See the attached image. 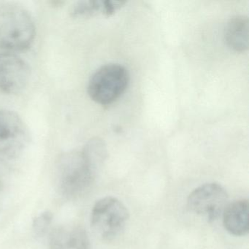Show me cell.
Here are the masks:
<instances>
[{"label":"cell","instance_id":"obj_10","mask_svg":"<svg viewBox=\"0 0 249 249\" xmlns=\"http://www.w3.org/2000/svg\"><path fill=\"white\" fill-rule=\"evenodd\" d=\"M224 40L231 50L243 53L249 49V20L246 16L233 17L224 30Z\"/></svg>","mask_w":249,"mask_h":249},{"label":"cell","instance_id":"obj_5","mask_svg":"<svg viewBox=\"0 0 249 249\" xmlns=\"http://www.w3.org/2000/svg\"><path fill=\"white\" fill-rule=\"evenodd\" d=\"M30 142V131L22 119L11 110H0V160H18Z\"/></svg>","mask_w":249,"mask_h":249},{"label":"cell","instance_id":"obj_3","mask_svg":"<svg viewBox=\"0 0 249 249\" xmlns=\"http://www.w3.org/2000/svg\"><path fill=\"white\" fill-rule=\"evenodd\" d=\"M128 220L129 213L126 207L113 196L99 199L91 211V228L96 235L104 241H112L119 237Z\"/></svg>","mask_w":249,"mask_h":249},{"label":"cell","instance_id":"obj_7","mask_svg":"<svg viewBox=\"0 0 249 249\" xmlns=\"http://www.w3.org/2000/svg\"><path fill=\"white\" fill-rule=\"evenodd\" d=\"M30 78L28 64L18 55L0 53V90L16 94L24 89Z\"/></svg>","mask_w":249,"mask_h":249},{"label":"cell","instance_id":"obj_1","mask_svg":"<svg viewBox=\"0 0 249 249\" xmlns=\"http://www.w3.org/2000/svg\"><path fill=\"white\" fill-rule=\"evenodd\" d=\"M98 171L83 149L65 153L56 164L58 189L68 199L80 197L89 190Z\"/></svg>","mask_w":249,"mask_h":249},{"label":"cell","instance_id":"obj_9","mask_svg":"<svg viewBox=\"0 0 249 249\" xmlns=\"http://www.w3.org/2000/svg\"><path fill=\"white\" fill-rule=\"evenodd\" d=\"M224 228L234 236H244L249 231V203L239 199L228 204L222 213Z\"/></svg>","mask_w":249,"mask_h":249},{"label":"cell","instance_id":"obj_12","mask_svg":"<svg viewBox=\"0 0 249 249\" xmlns=\"http://www.w3.org/2000/svg\"><path fill=\"white\" fill-rule=\"evenodd\" d=\"M53 221V214L49 211H45L35 218L33 227L35 234L38 237H43L47 232Z\"/></svg>","mask_w":249,"mask_h":249},{"label":"cell","instance_id":"obj_6","mask_svg":"<svg viewBox=\"0 0 249 249\" xmlns=\"http://www.w3.org/2000/svg\"><path fill=\"white\" fill-rule=\"evenodd\" d=\"M227 191L217 183H208L196 188L188 197L192 212L208 221L218 219L228 205Z\"/></svg>","mask_w":249,"mask_h":249},{"label":"cell","instance_id":"obj_4","mask_svg":"<svg viewBox=\"0 0 249 249\" xmlns=\"http://www.w3.org/2000/svg\"><path fill=\"white\" fill-rule=\"evenodd\" d=\"M129 80V72L122 65H104L90 78L87 88L89 95L97 104H112L124 92Z\"/></svg>","mask_w":249,"mask_h":249},{"label":"cell","instance_id":"obj_11","mask_svg":"<svg viewBox=\"0 0 249 249\" xmlns=\"http://www.w3.org/2000/svg\"><path fill=\"white\" fill-rule=\"evenodd\" d=\"M71 14L74 18H90L95 16H106L104 1L85 0L76 2L71 8Z\"/></svg>","mask_w":249,"mask_h":249},{"label":"cell","instance_id":"obj_8","mask_svg":"<svg viewBox=\"0 0 249 249\" xmlns=\"http://www.w3.org/2000/svg\"><path fill=\"white\" fill-rule=\"evenodd\" d=\"M87 231L79 225L64 224L51 233L49 249H89Z\"/></svg>","mask_w":249,"mask_h":249},{"label":"cell","instance_id":"obj_2","mask_svg":"<svg viewBox=\"0 0 249 249\" xmlns=\"http://www.w3.org/2000/svg\"><path fill=\"white\" fill-rule=\"evenodd\" d=\"M35 37L36 26L25 8L17 4H0V49L25 51Z\"/></svg>","mask_w":249,"mask_h":249},{"label":"cell","instance_id":"obj_13","mask_svg":"<svg viewBox=\"0 0 249 249\" xmlns=\"http://www.w3.org/2000/svg\"><path fill=\"white\" fill-rule=\"evenodd\" d=\"M1 189H2V182L0 180V190H1Z\"/></svg>","mask_w":249,"mask_h":249}]
</instances>
